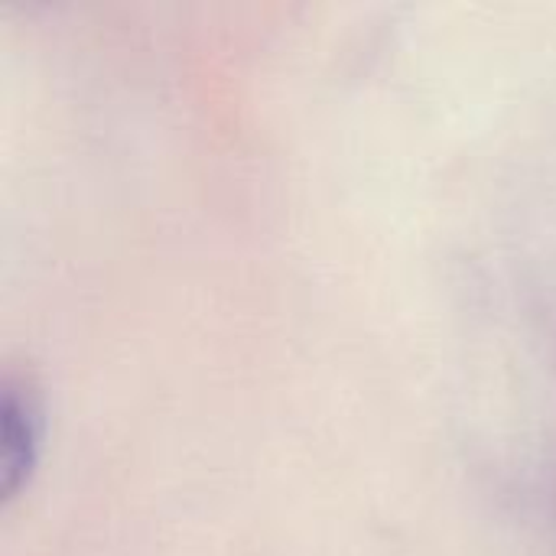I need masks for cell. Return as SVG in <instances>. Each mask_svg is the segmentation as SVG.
<instances>
[{
	"instance_id": "1",
	"label": "cell",
	"mask_w": 556,
	"mask_h": 556,
	"mask_svg": "<svg viewBox=\"0 0 556 556\" xmlns=\"http://www.w3.org/2000/svg\"><path fill=\"white\" fill-rule=\"evenodd\" d=\"M46 446L42 394L16 375L0 384V502H13L33 479Z\"/></svg>"
}]
</instances>
